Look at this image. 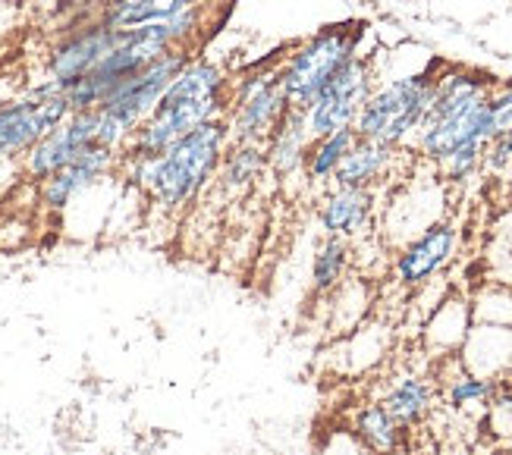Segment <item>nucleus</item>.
I'll list each match as a JSON object with an SVG mask.
<instances>
[{
	"instance_id": "obj_7",
	"label": "nucleus",
	"mask_w": 512,
	"mask_h": 455,
	"mask_svg": "<svg viewBox=\"0 0 512 455\" xmlns=\"http://www.w3.org/2000/svg\"><path fill=\"white\" fill-rule=\"evenodd\" d=\"M233 113L227 120L230 142H249V145H264L274 135V129L283 123L289 107L277 70L255 73L246 82H239L233 91Z\"/></svg>"
},
{
	"instance_id": "obj_6",
	"label": "nucleus",
	"mask_w": 512,
	"mask_h": 455,
	"mask_svg": "<svg viewBox=\"0 0 512 455\" xmlns=\"http://www.w3.org/2000/svg\"><path fill=\"white\" fill-rule=\"evenodd\" d=\"M368 98H371V66L362 57H352L324 85L321 95L302 110L308 135L311 139H324V135H333L340 129H352Z\"/></svg>"
},
{
	"instance_id": "obj_14",
	"label": "nucleus",
	"mask_w": 512,
	"mask_h": 455,
	"mask_svg": "<svg viewBox=\"0 0 512 455\" xmlns=\"http://www.w3.org/2000/svg\"><path fill=\"white\" fill-rule=\"evenodd\" d=\"M434 399H437V386L434 380L421 377V374H399L381 399V405L387 412L403 424L406 430L418 427L431 415L434 408Z\"/></svg>"
},
{
	"instance_id": "obj_11",
	"label": "nucleus",
	"mask_w": 512,
	"mask_h": 455,
	"mask_svg": "<svg viewBox=\"0 0 512 455\" xmlns=\"http://www.w3.org/2000/svg\"><path fill=\"white\" fill-rule=\"evenodd\" d=\"M456 245H459L456 223H450V220L431 223L425 233L412 239L403 252L396 255V264H393L396 283L406 289L425 286L431 277H437V273L453 261Z\"/></svg>"
},
{
	"instance_id": "obj_12",
	"label": "nucleus",
	"mask_w": 512,
	"mask_h": 455,
	"mask_svg": "<svg viewBox=\"0 0 512 455\" xmlns=\"http://www.w3.org/2000/svg\"><path fill=\"white\" fill-rule=\"evenodd\" d=\"M117 161H120V154L104 148V145L85 148L70 167H63L60 173H54L51 179L41 182L38 201L48 211H66L85 189H92L98 179H104L110 170H114Z\"/></svg>"
},
{
	"instance_id": "obj_1",
	"label": "nucleus",
	"mask_w": 512,
	"mask_h": 455,
	"mask_svg": "<svg viewBox=\"0 0 512 455\" xmlns=\"http://www.w3.org/2000/svg\"><path fill=\"white\" fill-rule=\"evenodd\" d=\"M227 101V73L205 57H192L170 82L158 107L129 135L120 157H161L192 129L217 120Z\"/></svg>"
},
{
	"instance_id": "obj_3",
	"label": "nucleus",
	"mask_w": 512,
	"mask_h": 455,
	"mask_svg": "<svg viewBox=\"0 0 512 455\" xmlns=\"http://www.w3.org/2000/svg\"><path fill=\"white\" fill-rule=\"evenodd\" d=\"M362 29H365L362 22L330 26L318 35H311L308 41H302L299 48L286 57L277 76H280V88L289 107L305 110L352 57H359Z\"/></svg>"
},
{
	"instance_id": "obj_21",
	"label": "nucleus",
	"mask_w": 512,
	"mask_h": 455,
	"mask_svg": "<svg viewBox=\"0 0 512 455\" xmlns=\"http://www.w3.org/2000/svg\"><path fill=\"white\" fill-rule=\"evenodd\" d=\"M497 386L500 380L494 377H481L475 371H462L456 374L450 383H447V390H443V396H447V402L453 408H469V405H487L491 402V396L497 393Z\"/></svg>"
},
{
	"instance_id": "obj_18",
	"label": "nucleus",
	"mask_w": 512,
	"mask_h": 455,
	"mask_svg": "<svg viewBox=\"0 0 512 455\" xmlns=\"http://www.w3.org/2000/svg\"><path fill=\"white\" fill-rule=\"evenodd\" d=\"M264 167H267V154L261 145L230 142L224 161H220V186L233 195H242L246 189H252V182L261 176Z\"/></svg>"
},
{
	"instance_id": "obj_13",
	"label": "nucleus",
	"mask_w": 512,
	"mask_h": 455,
	"mask_svg": "<svg viewBox=\"0 0 512 455\" xmlns=\"http://www.w3.org/2000/svg\"><path fill=\"white\" fill-rule=\"evenodd\" d=\"M371 208H374L371 189H340L337 186L324 198L321 211H318L324 236L352 239L355 233L365 230V223L371 217Z\"/></svg>"
},
{
	"instance_id": "obj_8",
	"label": "nucleus",
	"mask_w": 512,
	"mask_h": 455,
	"mask_svg": "<svg viewBox=\"0 0 512 455\" xmlns=\"http://www.w3.org/2000/svg\"><path fill=\"white\" fill-rule=\"evenodd\" d=\"M123 38V29H110L98 19L76 22L66 29V35L54 44L48 60H44V79L54 82L60 91H66L73 82H79L88 70L117 48Z\"/></svg>"
},
{
	"instance_id": "obj_23",
	"label": "nucleus",
	"mask_w": 512,
	"mask_h": 455,
	"mask_svg": "<svg viewBox=\"0 0 512 455\" xmlns=\"http://www.w3.org/2000/svg\"><path fill=\"white\" fill-rule=\"evenodd\" d=\"M487 421H491L497 437H512V386L506 377L500 380L491 402H487Z\"/></svg>"
},
{
	"instance_id": "obj_5",
	"label": "nucleus",
	"mask_w": 512,
	"mask_h": 455,
	"mask_svg": "<svg viewBox=\"0 0 512 455\" xmlns=\"http://www.w3.org/2000/svg\"><path fill=\"white\" fill-rule=\"evenodd\" d=\"M70 113H73L70 101L48 79L32 85L22 98L4 101L0 104V161H19V157H26Z\"/></svg>"
},
{
	"instance_id": "obj_16",
	"label": "nucleus",
	"mask_w": 512,
	"mask_h": 455,
	"mask_svg": "<svg viewBox=\"0 0 512 455\" xmlns=\"http://www.w3.org/2000/svg\"><path fill=\"white\" fill-rule=\"evenodd\" d=\"M311 148V135L305 129L302 110H289L283 123L274 129V135L267 139V167L277 176H293L299 167H305V157Z\"/></svg>"
},
{
	"instance_id": "obj_19",
	"label": "nucleus",
	"mask_w": 512,
	"mask_h": 455,
	"mask_svg": "<svg viewBox=\"0 0 512 455\" xmlns=\"http://www.w3.org/2000/svg\"><path fill=\"white\" fill-rule=\"evenodd\" d=\"M349 258H352V248L349 239L340 236H324V242L318 245L315 261H311V289L318 295L333 292L349 270Z\"/></svg>"
},
{
	"instance_id": "obj_15",
	"label": "nucleus",
	"mask_w": 512,
	"mask_h": 455,
	"mask_svg": "<svg viewBox=\"0 0 512 455\" xmlns=\"http://www.w3.org/2000/svg\"><path fill=\"white\" fill-rule=\"evenodd\" d=\"M406 434L409 430L381 402H365L352 415V437L371 455H399V449L406 446Z\"/></svg>"
},
{
	"instance_id": "obj_20",
	"label": "nucleus",
	"mask_w": 512,
	"mask_h": 455,
	"mask_svg": "<svg viewBox=\"0 0 512 455\" xmlns=\"http://www.w3.org/2000/svg\"><path fill=\"white\" fill-rule=\"evenodd\" d=\"M355 129H340L333 135H324V139H311V148H308V157H305V170L315 182H324V179H333L337 167L343 164V157L349 154V148L355 145Z\"/></svg>"
},
{
	"instance_id": "obj_2",
	"label": "nucleus",
	"mask_w": 512,
	"mask_h": 455,
	"mask_svg": "<svg viewBox=\"0 0 512 455\" xmlns=\"http://www.w3.org/2000/svg\"><path fill=\"white\" fill-rule=\"evenodd\" d=\"M230 148L227 120H211L183 135L161 157H120L126 164V179L142 189L158 208L180 211L202 195V189L217 173Z\"/></svg>"
},
{
	"instance_id": "obj_25",
	"label": "nucleus",
	"mask_w": 512,
	"mask_h": 455,
	"mask_svg": "<svg viewBox=\"0 0 512 455\" xmlns=\"http://www.w3.org/2000/svg\"><path fill=\"white\" fill-rule=\"evenodd\" d=\"M506 380H509V386H512V374H509V377H506Z\"/></svg>"
},
{
	"instance_id": "obj_4",
	"label": "nucleus",
	"mask_w": 512,
	"mask_h": 455,
	"mask_svg": "<svg viewBox=\"0 0 512 455\" xmlns=\"http://www.w3.org/2000/svg\"><path fill=\"white\" fill-rule=\"evenodd\" d=\"M434 85L437 73L425 70L418 76L396 79L384 88L371 91V98L365 101L359 120H355V135L368 142H381V145H403L412 132H418L421 120L434 101Z\"/></svg>"
},
{
	"instance_id": "obj_10",
	"label": "nucleus",
	"mask_w": 512,
	"mask_h": 455,
	"mask_svg": "<svg viewBox=\"0 0 512 455\" xmlns=\"http://www.w3.org/2000/svg\"><path fill=\"white\" fill-rule=\"evenodd\" d=\"M469 142H491V107H487V95L443 113V117H428L418 126V148L437 164L447 161L456 148Z\"/></svg>"
},
{
	"instance_id": "obj_22",
	"label": "nucleus",
	"mask_w": 512,
	"mask_h": 455,
	"mask_svg": "<svg viewBox=\"0 0 512 455\" xmlns=\"http://www.w3.org/2000/svg\"><path fill=\"white\" fill-rule=\"evenodd\" d=\"M484 148H487V142H469V145L456 148L447 157V161H440L443 164V173H447V179H453V182L469 179L481 167V161H484Z\"/></svg>"
},
{
	"instance_id": "obj_17",
	"label": "nucleus",
	"mask_w": 512,
	"mask_h": 455,
	"mask_svg": "<svg viewBox=\"0 0 512 455\" xmlns=\"http://www.w3.org/2000/svg\"><path fill=\"white\" fill-rule=\"evenodd\" d=\"M393 164V148L381 142H368V139H355L349 154L343 157V164L333 173V182L340 189H371L377 179L387 173Z\"/></svg>"
},
{
	"instance_id": "obj_9",
	"label": "nucleus",
	"mask_w": 512,
	"mask_h": 455,
	"mask_svg": "<svg viewBox=\"0 0 512 455\" xmlns=\"http://www.w3.org/2000/svg\"><path fill=\"white\" fill-rule=\"evenodd\" d=\"M92 145H98V110L70 113L54 132L44 135V139L22 157V173L41 186L44 179H51L63 167H70L76 157Z\"/></svg>"
},
{
	"instance_id": "obj_24",
	"label": "nucleus",
	"mask_w": 512,
	"mask_h": 455,
	"mask_svg": "<svg viewBox=\"0 0 512 455\" xmlns=\"http://www.w3.org/2000/svg\"><path fill=\"white\" fill-rule=\"evenodd\" d=\"M487 107H491V139L512 132V82L494 85V91L487 95Z\"/></svg>"
}]
</instances>
